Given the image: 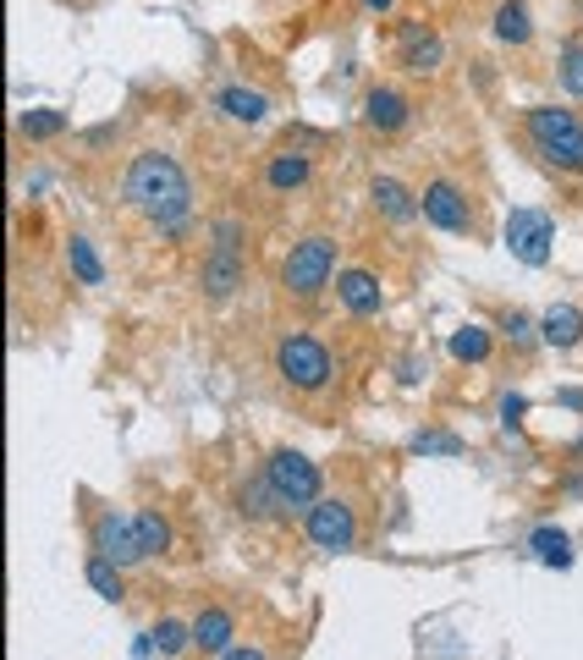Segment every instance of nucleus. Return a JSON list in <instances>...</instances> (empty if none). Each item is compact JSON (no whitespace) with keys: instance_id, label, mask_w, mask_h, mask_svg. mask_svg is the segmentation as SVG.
Here are the masks:
<instances>
[{"instance_id":"c756f323","label":"nucleus","mask_w":583,"mask_h":660,"mask_svg":"<svg viewBox=\"0 0 583 660\" xmlns=\"http://www.w3.org/2000/svg\"><path fill=\"white\" fill-rule=\"evenodd\" d=\"M501 336H507L512 347H534V341H540V320H529V314L507 309V314H501Z\"/></svg>"},{"instance_id":"6e6552de","label":"nucleus","mask_w":583,"mask_h":660,"mask_svg":"<svg viewBox=\"0 0 583 660\" xmlns=\"http://www.w3.org/2000/svg\"><path fill=\"white\" fill-rule=\"evenodd\" d=\"M551 243H556V220L545 209H512L507 215V254L529 270H540L551 259Z\"/></svg>"},{"instance_id":"f257e3e1","label":"nucleus","mask_w":583,"mask_h":660,"mask_svg":"<svg viewBox=\"0 0 583 660\" xmlns=\"http://www.w3.org/2000/svg\"><path fill=\"white\" fill-rule=\"evenodd\" d=\"M122 198L127 209H139L154 231L176 237L187 220H193V187H187V171L176 155L165 149H144L127 161V176H122Z\"/></svg>"},{"instance_id":"2f4dec72","label":"nucleus","mask_w":583,"mask_h":660,"mask_svg":"<svg viewBox=\"0 0 583 660\" xmlns=\"http://www.w3.org/2000/svg\"><path fill=\"white\" fill-rule=\"evenodd\" d=\"M221 660H270V656H265L259 644H232V650H226Z\"/></svg>"},{"instance_id":"f03ea898","label":"nucleus","mask_w":583,"mask_h":660,"mask_svg":"<svg viewBox=\"0 0 583 660\" xmlns=\"http://www.w3.org/2000/svg\"><path fill=\"white\" fill-rule=\"evenodd\" d=\"M523 133L534 144V155L556 171H579L583 176V122L562 105H529L523 111Z\"/></svg>"},{"instance_id":"72a5a7b5","label":"nucleus","mask_w":583,"mask_h":660,"mask_svg":"<svg viewBox=\"0 0 583 660\" xmlns=\"http://www.w3.org/2000/svg\"><path fill=\"white\" fill-rule=\"evenodd\" d=\"M397 0H364V11H391Z\"/></svg>"},{"instance_id":"ddd939ff","label":"nucleus","mask_w":583,"mask_h":660,"mask_svg":"<svg viewBox=\"0 0 583 660\" xmlns=\"http://www.w3.org/2000/svg\"><path fill=\"white\" fill-rule=\"evenodd\" d=\"M369 198H375V209L391 220V226H413L425 209H419V193L413 187H402L397 176H375L369 182Z\"/></svg>"},{"instance_id":"2eb2a0df","label":"nucleus","mask_w":583,"mask_h":660,"mask_svg":"<svg viewBox=\"0 0 583 660\" xmlns=\"http://www.w3.org/2000/svg\"><path fill=\"white\" fill-rule=\"evenodd\" d=\"M232 644H237V622H232V611L204 606V611L193 617V650H204V656H226Z\"/></svg>"},{"instance_id":"f3484780","label":"nucleus","mask_w":583,"mask_h":660,"mask_svg":"<svg viewBox=\"0 0 583 660\" xmlns=\"http://www.w3.org/2000/svg\"><path fill=\"white\" fill-rule=\"evenodd\" d=\"M308 176H314V155H303V149H276L265 165L270 193H297V187H308Z\"/></svg>"},{"instance_id":"cd10ccee","label":"nucleus","mask_w":583,"mask_h":660,"mask_svg":"<svg viewBox=\"0 0 583 660\" xmlns=\"http://www.w3.org/2000/svg\"><path fill=\"white\" fill-rule=\"evenodd\" d=\"M413 452H419V457H462L468 441L451 435V430H419V435H413Z\"/></svg>"},{"instance_id":"423d86ee","label":"nucleus","mask_w":583,"mask_h":660,"mask_svg":"<svg viewBox=\"0 0 583 660\" xmlns=\"http://www.w3.org/2000/svg\"><path fill=\"white\" fill-rule=\"evenodd\" d=\"M276 369L292 391H325L330 385V352H325V341H314L303 330L276 341Z\"/></svg>"},{"instance_id":"f8f14e48","label":"nucleus","mask_w":583,"mask_h":660,"mask_svg":"<svg viewBox=\"0 0 583 660\" xmlns=\"http://www.w3.org/2000/svg\"><path fill=\"white\" fill-rule=\"evenodd\" d=\"M408 116H413L408 94H397V89H386V83H375V89L364 94V127H369V133H402Z\"/></svg>"},{"instance_id":"bb28decb","label":"nucleus","mask_w":583,"mask_h":660,"mask_svg":"<svg viewBox=\"0 0 583 660\" xmlns=\"http://www.w3.org/2000/svg\"><path fill=\"white\" fill-rule=\"evenodd\" d=\"M154 650H160V660H171V656H182V650H193V622L160 617V628H154Z\"/></svg>"},{"instance_id":"7c9ffc66","label":"nucleus","mask_w":583,"mask_h":660,"mask_svg":"<svg viewBox=\"0 0 583 660\" xmlns=\"http://www.w3.org/2000/svg\"><path fill=\"white\" fill-rule=\"evenodd\" d=\"M495 413H501V430H518V424H523V413H529V396H523V391H507Z\"/></svg>"},{"instance_id":"412c9836","label":"nucleus","mask_w":583,"mask_h":660,"mask_svg":"<svg viewBox=\"0 0 583 660\" xmlns=\"http://www.w3.org/2000/svg\"><path fill=\"white\" fill-rule=\"evenodd\" d=\"M67 270H72L83 287H105V259L94 254L89 237H67Z\"/></svg>"},{"instance_id":"aec40b11","label":"nucleus","mask_w":583,"mask_h":660,"mask_svg":"<svg viewBox=\"0 0 583 660\" xmlns=\"http://www.w3.org/2000/svg\"><path fill=\"white\" fill-rule=\"evenodd\" d=\"M495 39L501 44H529L534 39V17H529L523 0H501L495 6Z\"/></svg>"},{"instance_id":"39448f33","label":"nucleus","mask_w":583,"mask_h":660,"mask_svg":"<svg viewBox=\"0 0 583 660\" xmlns=\"http://www.w3.org/2000/svg\"><path fill=\"white\" fill-rule=\"evenodd\" d=\"M265 479H270V491L282 501V517L308 512V506L319 501V463H308V457L292 452V446H276V452L265 457Z\"/></svg>"},{"instance_id":"1a4fd4ad","label":"nucleus","mask_w":583,"mask_h":660,"mask_svg":"<svg viewBox=\"0 0 583 660\" xmlns=\"http://www.w3.org/2000/svg\"><path fill=\"white\" fill-rule=\"evenodd\" d=\"M419 209H425V220L436 226V231H451V237H462V231H473V209H468V198H462V187L457 182H425V193H419Z\"/></svg>"},{"instance_id":"9b49d317","label":"nucleus","mask_w":583,"mask_h":660,"mask_svg":"<svg viewBox=\"0 0 583 660\" xmlns=\"http://www.w3.org/2000/svg\"><path fill=\"white\" fill-rule=\"evenodd\" d=\"M89 539H94V556H105V561H116V567H139V561H144L139 528H133V517H122V512H100L94 528H89Z\"/></svg>"},{"instance_id":"a878e982","label":"nucleus","mask_w":583,"mask_h":660,"mask_svg":"<svg viewBox=\"0 0 583 660\" xmlns=\"http://www.w3.org/2000/svg\"><path fill=\"white\" fill-rule=\"evenodd\" d=\"M17 133L33 138V144H44V138H61L67 133V116L61 111H22L17 116Z\"/></svg>"},{"instance_id":"473e14b6","label":"nucleus","mask_w":583,"mask_h":660,"mask_svg":"<svg viewBox=\"0 0 583 660\" xmlns=\"http://www.w3.org/2000/svg\"><path fill=\"white\" fill-rule=\"evenodd\" d=\"M562 408H579L583 413V391H562Z\"/></svg>"},{"instance_id":"9d476101","label":"nucleus","mask_w":583,"mask_h":660,"mask_svg":"<svg viewBox=\"0 0 583 660\" xmlns=\"http://www.w3.org/2000/svg\"><path fill=\"white\" fill-rule=\"evenodd\" d=\"M397 61H402L413 78H430V72H440L446 44H440V33L425 22V17H408V22L397 28Z\"/></svg>"},{"instance_id":"dca6fc26","label":"nucleus","mask_w":583,"mask_h":660,"mask_svg":"<svg viewBox=\"0 0 583 660\" xmlns=\"http://www.w3.org/2000/svg\"><path fill=\"white\" fill-rule=\"evenodd\" d=\"M215 111H221V116H232V122H243V127H259V122L270 116V94L232 83V89H221V94H215Z\"/></svg>"},{"instance_id":"0eeeda50","label":"nucleus","mask_w":583,"mask_h":660,"mask_svg":"<svg viewBox=\"0 0 583 660\" xmlns=\"http://www.w3.org/2000/svg\"><path fill=\"white\" fill-rule=\"evenodd\" d=\"M303 534H308V545L314 550H352L358 545V517H352V506L341 501V495H319L308 512H303Z\"/></svg>"},{"instance_id":"5701e85b","label":"nucleus","mask_w":583,"mask_h":660,"mask_svg":"<svg viewBox=\"0 0 583 660\" xmlns=\"http://www.w3.org/2000/svg\"><path fill=\"white\" fill-rule=\"evenodd\" d=\"M446 352H451L457 363H484V358H490V330H484V326H473V320H468V326H457V330H451Z\"/></svg>"},{"instance_id":"f704fd0d","label":"nucleus","mask_w":583,"mask_h":660,"mask_svg":"<svg viewBox=\"0 0 583 660\" xmlns=\"http://www.w3.org/2000/svg\"><path fill=\"white\" fill-rule=\"evenodd\" d=\"M573 457H579V463H583V430H579V441H573Z\"/></svg>"},{"instance_id":"20e7f679","label":"nucleus","mask_w":583,"mask_h":660,"mask_svg":"<svg viewBox=\"0 0 583 660\" xmlns=\"http://www.w3.org/2000/svg\"><path fill=\"white\" fill-rule=\"evenodd\" d=\"M336 276V237L325 231H308L303 243H292L287 265H282V287H287L297 303H314Z\"/></svg>"},{"instance_id":"4be33fe9","label":"nucleus","mask_w":583,"mask_h":660,"mask_svg":"<svg viewBox=\"0 0 583 660\" xmlns=\"http://www.w3.org/2000/svg\"><path fill=\"white\" fill-rule=\"evenodd\" d=\"M529 550L545 561V567H573V550H567V534L556 528V523H540L534 534H529Z\"/></svg>"},{"instance_id":"a211bd4d","label":"nucleus","mask_w":583,"mask_h":660,"mask_svg":"<svg viewBox=\"0 0 583 660\" xmlns=\"http://www.w3.org/2000/svg\"><path fill=\"white\" fill-rule=\"evenodd\" d=\"M540 341H551V347H579L583 341V309L573 303H551L545 314H540Z\"/></svg>"},{"instance_id":"6ab92c4d","label":"nucleus","mask_w":583,"mask_h":660,"mask_svg":"<svg viewBox=\"0 0 583 660\" xmlns=\"http://www.w3.org/2000/svg\"><path fill=\"white\" fill-rule=\"evenodd\" d=\"M237 512H243L248 523L282 517V501H276V491H270V479H265V474H254V479H243V485H237Z\"/></svg>"},{"instance_id":"b1692460","label":"nucleus","mask_w":583,"mask_h":660,"mask_svg":"<svg viewBox=\"0 0 583 660\" xmlns=\"http://www.w3.org/2000/svg\"><path fill=\"white\" fill-rule=\"evenodd\" d=\"M133 528H139V550H144V561L171 550V523H165L160 512H133Z\"/></svg>"},{"instance_id":"393cba45","label":"nucleus","mask_w":583,"mask_h":660,"mask_svg":"<svg viewBox=\"0 0 583 660\" xmlns=\"http://www.w3.org/2000/svg\"><path fill=\"white\" fill-rule=\"evenodd\" d=\"M83 573H89V589H94L100 600H111V606H116V600L127 595V589H122V567H116V561H105V556H89V567H83Z\"/></svg>"},{"instance_id":"4468645a","label":"nucleus","mask_w":583,"mask_h":660,"mask_svg":"<svg viewBox=\"0 0 583 660\" xmlns=\"http://www.w3.org/2000/svg\"><path fill=\"white\" fill-rule=\"evenodd\" d=\"M336 298H341V309L358 314V320H369V314L386 309V292H380V281H375L369 270H341V276H336Z\"/></svg>"},{"instance_id":"c85d7f7f","label":"nucleus","mask_w":583,"mask_h":660,"mask_svg":"<svg viewBox=\"0 0 583 660\" xmlns=\"http://www.w3.org/2000/svg\"><path fill=\"white\" fill-rule=\"evenodd\" d=\"M556 78H562V89H567L573 100H583V44H567V50H562Z\"/></svg>"},{"instance_id":"7ed1b4c3","label":"nucleus","mask_w":583,"mask_h":660,"mask_svg":"<svg viewBox=\"0 0 583 660\" xmlns=\"http://www.w3.org/2000/svg\"><path fill=\"white\" fill-rule=\"evenodd\" d=\"M248 265H243V220L237 215H221L209 226V254H204V270H198V287L209 303H226L237 287H243Z\"/></svg>"}]
</instances>
